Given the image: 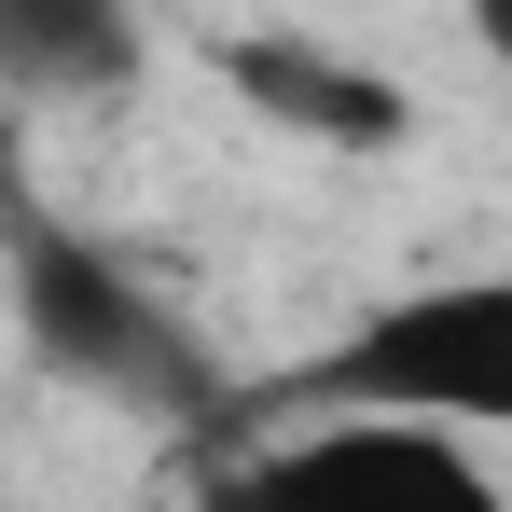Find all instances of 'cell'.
I'll use <instances>...</instances> for the list:
<instances>
[{"label":"cell","instance_id":"5","mask_svg":"<svg viewBox=\"0 0 512 512\" xmlns=\"http://www.w3.org/2000/svg\"><path fill=\"white\" fill-rule=\"evenodd\" d=\"M139 0H0V97H111L139 84Z\"/></svg>","mask_w":512,"mask_h":512},{"label":"cell","instance_id":"2","mask_svg":"<svg viewBox=\"0 0 512 512\" xmlns=\"http://www.w3.org/2000/svg\"><path fill=\"white\" fill-rule=\"evenodd\" d=\"M0 277H14V319L42 346V374H70L97 402H139V416H180V429L222 402V374H208V346L180 333V305L153 277H125L84 222L28 208L14 167H0Z\"/></svg>","mask_w":512,"mask_h":512},{"label":"cell","instance_id":"4","mask_svg":"<svg viewBox=\"0 0 512 512\" xmlns=\"http://www.w3.org/2000/svg\"><path fill=\"white\" fill-rule=\"evenodd\" d=\"M208 56V84L263 111L277 139H305V153H402L416 139V97L388 84L374 56H333V42H305V28H208L194 42Z\"/></svg>","mask_w":512,"mask_h":512},{"label":"cell","instance_id":"1","mask_svg":"<svg viewBox=\"0 0 512 512\" xmlns=\"http://www.w3.org/2000/svg\"><path fill=\"white\" fill-rule=\"evenodd\" d=\"M277 416H443V429H499L512 416V277H416L388 305H360L333 346L277 360V374H222L208 429H277Z\"/></svg>","mask_w":512,"mask_h":512},{"label":"cell","instance_id":"3","mask_svg":"<svg viewBox=\"0 0 512 512\" xmlns=\"http://www.w3.org/2000/svg\"><path fill=\"white\" fill-rule=\"evenodd\" d=\"M194 512H512L485 429L443 416H277L208 429Z\"/></svg>","mask_w":512,"mask_h":512}]
</instances>
